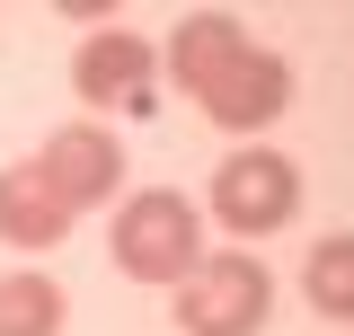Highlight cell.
<instances>
[{"instance_id":"1","label":"cell","mask_w":354,"mask_h":336,"mask_svg":"<svg viewBox=\"0 0 354 336\" xmlns=\"http://www.w3.org/2000/svg\"><path fill=\"white\" fill-rule=\"evenodd\" d=\"M106 256H115V274H133V283L177 292V283L204 265V212H195V195H177V186L124 195L115 221H106Z\"/></svg>"},{"instance_id":"2","label":"cell","mask_w":354,"mask_h":336,"mask_svg":"<svg viewBox=\"0 0 354 336\" xmlns=\"http://www.w3.org/2000/svg\"><path fill=\"white\" fill-rule=\"evenodd\" d=\"M266 319H274V274L257 248H204V265L177 283L186 336H266Z\"/></svg>"},{"instance_id":"3","label":"cell","mask_w":354,"mask_h":336,"mask_svg":"<svg viewBox=\"0 0 354 336\" xmlns=\"http://www.w3.org/2000/svg\"><path fill=\"white\" fill-rule=\"evenodd\" d=\"M204 212H213L230 239H274V230L301 212V168L283 160V151H266V142H239V151L213 168Z\"/></svg>"},{"instance_id":"4","label":"cell","mask_w":354,"mask_h":336,"mask_svg":"<svg viewBox=\"0 0 354 336\" xmlns=\"http://www.w3.org/2000/svg\"><path fill=\"white\" fill-rule=\"evenodd\" d=\"M27 168H36V186L71 212V221L97 212L115 186H124V151H115V133H106V124H62V133H44Z\"/></svg>"},{"instance_id":"5","label":"cell","mask_w":354,"mask_h":336,"mask_svg":"<svg viewBox=\"0 0 354 336\" xmlns=\"http://www.w3.org/2000/svg\"><path fill=\"white\" fill-rule=\"evenodd\" d=\"M283 106H292V62H283L274 44H248V53H239V62L204 88V115H213L221 133H239V142H248V133H266Z\"/></svg>"},{"instance_id":"6","label":"cell","mask_w":354,"mask_h":336,"mask_svg":"<svg viewBox=\"0 0 354 336\" xmlns=\"http://www.w3.org/2000/svg\"><path fill=\"white\" fill-rule=\"evenodd\" d=\"M160 71V44L133 36V27H97V36L71 53V97L80 106H151L142 88Z\"/></svg>"},{"instance_id":"7","label":"cell","mask_w":354,"mask_h":336,"mask_svg":"<svg viewBox=\"0 0 354 336\" xmlns=\"http://www.w3.org/2000/svg\"><path fill=\"white\" fill-rule=\"evenodd\" d=\"M239 53H248V27H239L230 9H195V18H186V27L169 36V53H160V71H169V80L186 88L195 106H204V88H213L221 71L239 62Z\"/></svg>"},{"instance_id":"8","label":"cell","mask_w":354,"mask_h":336,"mask_svg":"<svg viewBox=\"0 0 354 336\" xmlns=\"http://www.w3.org/2000/svg\"><path fill=\"white\" fill-rule=\"evenodd\" d=\"M62 239H71V212H62V204L36 186V168H27V160L0 168V248L44 256V248H62Z\"/></svg>"},{"instance_id":"9","label":"cell","mask_w":354,"mask_h":336,"mask_svg":"<svg viewBox=\"0 0 354 336\" xmlns=\"http://www.w3.org/2000/svg\"><path fill=\"white\" fill-rule=\"evenodd\" d=\"M62 319H71V301L53 274H36V265L0 274V336H62Z\"/></svg>"},{"instance_id":"10","label":"cell","mask_w":354,"mask_h":336,"mask_svg":"<svg viewBox=\"0 0 354 336\" xmlns=\"http://www.w3.org/2000/svg\"><path fill=\"white\" fill-rule=\"evenodd\" d=\"M301 292L319 319H354V230H328V239H310L301 256Z\"/></svg>"}]
</instances>
